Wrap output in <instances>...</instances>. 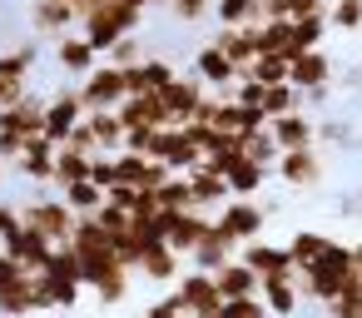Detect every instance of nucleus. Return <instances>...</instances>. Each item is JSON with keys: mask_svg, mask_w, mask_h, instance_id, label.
<instances>
[{"mask_svg": "<svg viewBox=\"0 0 362 318\" xmlns=\"http://www.w3.org/2000/svg\"><path fill=\"white\" fill-rule=\"evenodd\" d=\"M347 278H352V244H337V239H327V249H322L308 268L293 273L298 293H303V298H317V303H327Z\"/></svg>", "mask_w": 362, "mask_h": 318, "instance_id": "1", "label": "nucleus"}, {"mask_svg": "<svg viewBox=\"0 0 362 318\" xmlns=\"http://www.w3.org/2000/svg\"><path fill=\"white\" fill-rule=\"evenodd\" d=\"M139 25H144V11L124 6V0H110V6H100L95 16L80 21V35L90 40L95 55H110V45L124 40V35H139Z\"/></svg>", "mask_w": 362, "mask_h": 318, "instance_id": "2", "label": "nucleus"}, {"mask_svg": "<svg viewBox=\"0 0 362 318\" xmlns=\"http://www.w3.org/2000/svg\"><path fill=\"white\" fill-rule=\"evenodd\" d=\"M21 224L35 229V234H45L55 249L70 244V234H75V214H70V204H65L60 194H35V199H25V204H21Z\"/></svg>", "mask_w": 362, "mask_h": 318, "instance_id": "3", "label": "nucleus"}, {"mask_svg": "<svg viewBox=\"0 0 362 318\" xmlns=\"http://www.w3.org/2000/svg\"><path fill=\"white\" fill-rule=\"evenodd\" d=\"M40 283H45V293H50V308H75V303H80L85 283H80V259H75L70 244H60V249L50 254V263L40 268Z\"/></svg>", "mask_w": 362, "mask_h": 318, "instance_id": "4", "label": "nucleus"}, {"mask_svg": "<svg viewBox=\"0 0 362 318\" xmlns=\"http://www.w3.org/2000/svg\"><path fill=\"white\" fill-rule=\"evenodd\" d=\"M214 224V214H204V209H184V214H174V209H159L154 214V234L179 254V259H189L194 254V244L204 239V229Z\"/></svg>", "mask_w": 362, "mask_h": 318, "instance_id": "5", "label": "nucleus"}, {"mask_svg": "<svg viewBox=\"0 0 362 318\" xmlns=\"http://www.w3.org/2000/svg\"><path fill=\"white\" fill-rule=\"evenodd\" d=\"M169 293H174V303H179L184 318H218V308H223V298L214 288V273H204V268L179 273V283Z\"/></svg>", "mask_w": 362, "mask_h": 318, "instance_id": "6", "label": "nucleus"}, {"mask_svg": "<svg viewBox=\"0 0 362 318\" xmlns=\"http://www.w3.org/2000/svg\"><path fill=\"white\" fill-rule=\"evenodd\" d=\"M80 105H85V115H95V110H119L129 95H124V70H115L110 60H100L80 85Z\"/></svg>", "mask_w": 362, "mask_h": 318, "instance_id": "7", "label": "nucleus"}, {"mask_svg": "<svg viewBox=\"0 0 362 318\" xmlns=\"http://www.w3.org/2000/svg\"><path fill=\"white\" fill-rule=\"evenodd\" d=\"M85 120V105H80V90L75 85H60L55 95H45V125H40V135L60 149L65 140H70V130Z\"/></svg>", "mask_w": 362, "mask_h": 318, "instance_id": "8", "label": "nucleus"}, {"mask_svg": "<svg viewBox=\"0 0 362 318\" xmlns=\"http://www.w3.org/2000/svg\"><path fill=\"white\" fill-rule=\"evenodd\" d=\"M214 224L243 249V244H253V239H263V224H268V214H263V204L258 199H228L218 214H214Z\"/></svg>", "mask_w": 362, "mask_h": 318, "instance_id": "9", "label": "nucleus"}, {"mask_svg": "<svg viewBox=\"0 0 362 318\" xmlns=\"http://www.w3.org/2000/svg\"><path fill=\"white\" fill-rule=\"evenodd\" d=\"M149 159H159L169 174H189V169H199V164H204V154L184 140V130H179V125L154 130V140H149Z\"/></svg>", "mask_w": 362, "mask_h": 318, "instance_id": "10", "label": "nucleus"}, {"mask_svg": "<svg viewBox=\"0 0 362 318\" xmlns=\"http://www.w3.org/2000/svg\"><path fill=\"white\" fill-rule=\"evenodd\" d=\"M0 254H6V259H16L25 273H40L45 263H50V254H55V244L45 239V234H35V229H16V234H6V239H0Z\"/></svg>", "mask_w": 362, "mask_h": 318, "instance_id": "11", "label": "nucleus"}, {"mask_svg": "<svg viewBox=\"0 0 362 318\" xmlns=\"http://www.w3.org/2000/svg\"><path fill=\"white\" fill-rule=\"evenodd\" d=\"M40 125H45V95H35V90H25L16 105L0 110V135L35 140V135H40Z\"/></svg>", "mask_w": 362, "mask_h": 318, "instance_id": "12", "label": "nucleus"}, {"mask_svg": "<svg viewBox=\"0 0 362 318\" xmlns=\"http://www.w3.org/2000/svg\"><path fill=\"white\" fill-rule=\"evenodd\" d=\"M159 100L169 105V120H174V125H184V120H194V115H199V105L209 100V85H204L199 75H174V80L159 90Z\"/></svg>", "mask_w": 362, "mask_h": 318, "instance_id": "13", "label": "nucleus"}, {"mask_svg": "<svg viewBox=\"0 0 362 318\" xmlns=\"http://www.w3.org/2000/svg\"><path fill=\"white\" fill-rule=\"evenodd\" d=\"M278 174H283V184H293V189H317L322 174H327V159L317 154V144H313V149H283V154H278Z\"/></svg>", "mask_w": 362, "mask_h": 318, "instance_id": "14", "label": "nucleus"}, {"mask_svg": "<svg viewBox=\"0 0 362 318\" xmlns=\"http://www.w3.org/2000/svg\"><path fill=\"white\" fill-rule=\"evenodd\" d=\"M327 80H332V55L317 45V50H303V55H293L288 60V85L298 90V95H308V90H327Z\"/></svg>", "mask_w": 362, "mask_h": 318, "instance_id": "15", "label": "nucleus"}, {"mask_svg": "<svg viewBox=\"0 0 362 318\" xmlns=\"http://www.w3.org/2000/svg\"><path fill=\"white\" fill-rule=\"evenodd\" d=\"M25 21H30L35 40H60V35H70V25H80L75 11L60 6V0H30V6H25Z\"/></svg>", "mask_w": 362, "mask_h": 318, "instance_id": "16", "label": "nucleus"}, {"mask_svg": "<svg viewBox=\"0 0 362 318\" xmlns=\"http://www.w3.org/2000/svg\"><path fill=\"white\" fill-rule=\"evenodd\" d=\"M194 75H199V80H204V85L214 90V95H218V90H233V85L243 80V75L233 70V60H228V55H223L218 45H209V40H204V45L194 50Z\"/></svg>", "mask_w": 362, "mask_h": 318, "instance_id": "17", "label": "nucleus"}, {"mask_svg": "<svg viewBox=\"0 0 362 318\" xmlns=\"http://www.w3.org/2000/svg\"><path fill=\"white\" fill-rule=\"evenodd\" d=\"M268 135H273L278 154H283V149H313V144H317V120H313L308 110H293V115H283V120H268Z\"/></svg>", "mask_w": 362, "mask_h": 318, "instance_id": "18", "label": "nucleus"}, {"mask_svg": "<svg viewBox=\"0 0 362 318\" xmlns=\"http://www.w3.org/2000/svg\"><path fill=\"white\" fill-rule=\"evenodd\" d=\"M209 45H218V50L233 60V70L243 75V70L258 60V25H218V35H214Z\"/></svg>", "mask_w": 362, "mask_h": 318, "instance_id": "19", "label": "nucleus"}, {"mask_svg": "<svg viewBox=\"0 0 362 318\" xmlns=\"http://www.w3.org/2000/svg\"><path fill=\"white\" fill-rule=\"evenodd\" d=\"M174 75H179V70H174L169 60L144 55L139 65H129V70H124V95H159V90H164Z\"/></svg>", "mask_w": 362, "mask_h": 318, "instance_id": "20", "label": "nucleus"}, {"mask_svg": "<svg viewBox=\"0 0 362 318\" xmlns=\"http://www.w3.org/2000/svg\"><path fill=\"white\" fill-rule=\"evenodd\" d=\"M115 115H119L124 130H139V125H144V130H164V125H174V120H169V105H164L159 95H129Z\"/></svg>", "mask_w": 362, "mask_h": 318, "instance_id": "21", "label": "nucleus"}, {"mask_svg": "<svg viewBox=\"0 0 362 318\" xmlns=\"http://www.w3.org/2000/svg\"><path fill=\"white\" fill-rule=\"evenodd\" d=\"M11 169H21V179H30V184H55V144L45 135L25 140V149H21V159Z\"/></svg>", "mask_w": 362, "mask_h": 318, "instance_id": "22", "label": "nucleus"}, {"mask_svg": "<svg viewBox=\"0 0 362 318\" xmlns=\"http://www.w3.org/2000/svg\"><path fill=\"white\" fill-rule=\"evenodd\" d=\"M293 273H298V268H293ZM293 273H278V278H258V298H263L268 318H298V303H303V293H298Z\"/></svg>", "mask_w": 362, "mask_h": 318, "instance_id": "23", "label": "nucleus"}, {"mask_svg": "<svg viewBox=\"0 0 362 318\" xmlns=\"http://www.w3.org/2000/svg\"><path fill=\"white\" fill-rule=\"evenodd\" d=\"M95 65H100V55L90 50V40H85V35H60V40H55V70H60V75L85 80Z\"/></svg>", "mask_w": 362, "mask_h": 318, "instance_id": "24", "label": "nucleus"}, {"mask_svg": "<svg viewBox=\"0 0 362 318\" xmlns=\"http://www.w3.org/2000/svg\"><path fill=\"white\" fill-rule=\"evenodd\" d=\"M228 259H238V244H233L218 224H209V229H204V239L194 244L189 263H194V268H204V273H214V268H223Z\"/></svg>", "mask_w": 362, "mask_h": 318, "instance_id": "25", "label": "nucleus"}, {"mask_svg": "<svg viewBox=\"0 0 362 318\" xmlns=\"http://www.w3.org/2000/svg\"><path fill=\"white\" fill-rule=\"evenodd\" d=\"M238 259L258 273V278H278V273H293V259H288V249L283 244H268V239H253V244H243L238 249Z\"/></svg>", "mask_w": 362, "mask_h": 318, "instance_id": "26", "label": "nucleus"}, {"mask_svg": "<svg viewBox=\"0 0 362 318\" xmlns=\"http://www.w3.org/2000/svg\"><path fill=\"white\" fill-rule=\"evenodd\" d=\"M139 278H149V283H179V273H184V259L164 244V239H154L149 249H144V259H139V268H134Z\"/></svg>", "mask_w": 362, "mask_h": 318, "instance_id": "27", "label": "nucleus"}, {"mask_svg": "<svg viewBox=\"0 0 362 318\" xmlns=\"http://www.w3.org/2000/svg\"><path fill=\"white\" fill-rule=\"evenodd\" d=\"M189 194H194V204L204 209V214H218L233 194H228V184H223V174H214V169H189Z\"/></svg>", "mask_w": 362, "mask_h": 318, "instance_id": "28", "label": "nucleus"}, {"mask_svg": "<svg viewBox=\"0 0 362 318\" xmlns=\"http://www.w3.org/2000/svg\"><path fill=\"white\" fill-rule=\"evenodd\" d=\"M214 288H218L223 303H228V298H253V293H258V273H253L243 259H228L223 268H214Z\"/></svg>", "mask_w": 362, "mask_h": 318, "instance_id": "29", "label": "nucleus"}, {"mask_svg": "<svg viewBox=\"0 0 362 318\" xmlns=\"http://www.w3.org/2000/svg\"><path fill=\"white\" fill-rule=\"evenodd\" d=\"M85 125H90L100 154H119V149H124V125H119L115 110H95V115H85Z\"/></svg>", "mask_w": 362, "mask_h": 318, "instance_id": "30", "label": "nucleus"}, {"mask_svg": "<svg viewBox=\"0 0 362 318\" xmlns=\"http://www.w3.org/2000/svg\"><path fill=\"white\" fill-rule=\"evenodd\" d=\"M258 55H283V60H293V55H298V45H293V21H268V25H258Z\"/></svg>", "mask_w": 362, "mask_h": 318, "instance_id": "31", "label": "nucleus"}, {"mask_svg": "<svg viewBox=\"0 0 362 318\" xmlns=\"http://www.w3.org/2000/svg\"><path fill=\"white\" fill-rule=\"evenodd\" d=\"M129 283H134V268H124V263H110V268H105V273H100L90 288L100 293V303H110V308H115V303H124V298H129Z\"/></svg>", "mask_w": 362, "mask_h": 318, "instance_id": "32", "label": "nucleus"}, {"mask_svg": "<svg viewBox=\"0 0 362 318\" xmlns=\"http://www.w3.org/2000/svg\"><path fill=\"white\" fill-rule=\"evenodd\" d=\"M263 179H268V169H258L253 159H238V164L223 174V184H228V194H233V199H253V194L263 189Z\"/></svg>", "mask_w": 362, "mask_h": 318, "instance_id": "33", "label": "nucleus"}, {"mask_svg": "<svg viewBox=\"0 0 362 318\" xmlns=\"http://www.w3.org/2000/svg\"><path fill=\"white\" fill-rule=\"evenodd\" d=\"M288 259H293V268H308L322 249H327V234H317V229H298V234H288Z\"/></svg>", "mask_w": 362, "mask_h": 318, "instance_id": "34", "label": "nucleus"}, {"mask_svg": "<svg viewBox=\"0 0 362 318\" xmlns=\"http://www.w3.org/2000/svg\"><path fill=\"white\" fill-rule=\"evenodd\" d=\"M154 204H159V209H174V214L199 209V204H194V194H189V174H169V179L154 189Z\"/></svg>", "mask_w": 362, "mask_h": 318, "instance_id": "35", "label": "nucleus"}, {"mask_svg": "<svg viewBox=\"0 0 362 318\" xmlns=\"http://www.w3.org/2000/svg\"><path fill=\"white\" fill-rule=\"evenodd\" d=\"M60 199H65V204H70V214L80 219V214H100L105 189H100V184H90V179H80V184H70V189H60Z\"/></svg>", "mask_w": 362, "mask_h": 318, "instance_id": "36", "label": "nucleus"}, {"mask_svg": "<svg viewBox=\"0 0 362 318\" xmlns=\"http://www.w3.org/2000/svg\"><path fill=\"white\" fill-rule=\"evenodd\" d=\"M293 110H303V95H298L293 85H263V115H268V120H283V115H293Z\"/></svg>", "mask_w": 362, "mask_h": 318, "instance_id": "37", "label": "nucleus"}, {"mask_svg": "<svg viewBox=\"0 0 362 318\" xmlns=\"http://www.w3.org/2000/svg\"><path fill=\"white\" fill-rule=\"evenodd\" d=\"M80 179H90V159L75 149H55V189H70Z\"/></svg>", "mask_w": 362, "mask_h": 318, "instance_id": "38", "label": "nucleus"}, {"mask_svg": "<svg viewBox=\"0 0 362 318\" xmlns=\"http://www.w3.org/2000/svg\"><path fill=\"white\" fill-rule=\"evenodd\" d=\"M243 80H258V85H288V60H283V55H258V60L243 70Z\"/></svg>", "mask_w": 362, "mask_h": 318, "instance_id": "39", "label": "nucleus"}, {"mask_svg": "<svg viewBox=\"0 0 362 318\" xmlns=\"http://www.w3.org/2000/svg\"><path fill=\"white\" fill-rule=\"evenodd\" d=\"M243 159H253L258 169H268V164H278V144H273V135H268V125H263V130H253V135H243Z\"/></svg>", "mask_w": 362, "mask_h": 318, "instance_id": "40", "label": "nucleus"}, {"mask_svg": "<svg viewBox=\"0 0 362 318\" xmlns=\"http://www.w3.org/2000/svg\"><path fill=\"white\" fill-rule=\"evenodd\" d=\"M322 35H327V16L293 21V45H298V55H303V50H317V45H322Z\"/></svg>", "mask_w": 362, "mask_h": 318, "instance_id": "41", "label": "nucleus"}, {"mask_svg": "<svg viewBox=\"0 0 362 318\" xmlns=\"http://www.w3.org/2000/svg\"><path fill=\"white\" fill-rule=\"evenodd\" d=\"M327 30H362V0H332L327 6Z\"/></svg>", "mask_w": 362, "mask_h": 318, "instance_id": "42", "label": "nucleus"}, {"mask_svg": "<svg viewBox=\"0 0 362 318\" xmlns=\"http://www.w3.org/2000/svg\"><path fill=\"white\" fill-rule=\"evenodd\" d=\"M253 11H258V0H214L218 25H253Z\"/></svg>", "mask_w": 362, "mask_h": 318, "instance_id": "43", "label": "nucleus"}, {"mask_svg": "<svg viewBox=\"0 0 362 318\" xmlns=\"http://www.w3.org/2000/svg\"><path fill=\"white\" fill-rule=\"evenodd\" d=\"M144 55H149V50H144V40H139V35H124V40H115V45H110V65H115V70H129V65H139Z\"/></svg>", "mask_w": 362, "mask_h": 318, "instance_id": "44", "label": "nucleus"}, {"mask_svg": "<svg viewBox=\"0 0 362 318\" xmlns=\"http://www.w3.org/2000/svg\"><path fill=\"white\" fill-rule=\"evenodd\" d=\"M179 130H184V140H189V144H194V149H199V154H209V149H214V144H218V140H223V135H218V130H214V125H204V120H184V125H179Z\"/></svg>", "mask_w": 362, "mask_h": 318, "instance_id": "45", "label": "nucleus"}, {"mask_svg": "<svg viewBox=\"0 0 362 318\" xmlns=\"http://www.w3.org/2000/svg\"><path fill=\"white\" fill-rule=\"evenodd\" d=\"M169 16H174V21H184V25H199V21H209V16H214V0H174Z\"/></svg>", "mask_w": 362, "mask_h": 318, "instance_id": "46", "label": "nucleus"}, {"mask_svg": "<svg viewBox=\"0 0 362 318\" xmlns=\"http://www.w3.org/2000/svg\"><path fill=\"white\" fill-rule=\"evenodd\" d=\"M95 219H100V229H105L110 239H115V234H124V229L134 224V219H129V209H119V204H110V199L100 204V214H95Z\"/></svg>", "mask_w": 362, "mask_h": 318, "instance_id": "47", "label": "nucleus"}, {"mask_svg": "<svg viewBox=\"0 0 362 318\" xmlns=\"http://www.w3.org/2000/svg\"><path fill=\"white\" fill-rule=\"evenodd\" d=\"M218 318H268V308H263V298L253 293V298H228V303L218 308Z\"/></svg>", "mask_w": 362, "mask_h": 318, "instance_id": "48", "label": "nucleus"}, {"mask_svg": "<svg viewBox=\"0 0 362 318\" xmlns=\"http://www.w3.org/2000/svg\"><path fill=\"white\" fill-rule=\"evenodd\" d=\"M90 184H100L105 194L119 184V174H115V154H95V159H90Z\"/></svg>", "mask_w": 362, "mask_h": 318, "instance_id": "49", "label": "nucleus"}, {"mask_svg": "<svg viewBox=\"0 0 362 318\" xmlns=\"http://www.w3.org/2000/svg\"><path fill=\"white\" fill-rule=\"evenodd\" d=\"M60 149H75V154H85V159H95V154H100V144H95V135H90V125H85V120L70 130V140H65Z\"/></svg>", "mask_w": 362, "mask_h": 318, "instance_id": "50", "label": "nucleus"}, {"mask_svg": "<svg viewBox=\"0 0 362 318\" xmlns=\"http://www.w3.org/2000/svg\"><path fill=\"white\" fill-rule=\"evenodd\" d=\"M332 0H288V21H308V16H327Z\"/></svg>", "mask_w": 362, "mask_h": 318, "instance_id": "51", "label": "nucleus"}, {"mask_svg": "<svg viewBox=\"0 0 362 318\" xmlns=\"http://www.w3.org/2000/svg\"><path fill=\"white\" fill-rule=\"evenodd\" d=\"M21 229V199L11 204V199H0V239H6V234H16Z\"/></svg>", "mask_w": 362, "mask_h": 318, "instance_id": "52", "label": "nucleus"}, {"mask_svg": "<svg viewBox=\"0 0 362 318\" xmlns=\"http://www.w3.org/2000/svg\"><path fill=\"white\" fill-rule=\"evenodd\" d=\"M144 318H184V313H179V303H174V293H164L159 303H149V308H144Z\"/></svg>", "mask_w": 362, "mask_h": 318, "instance_id": "53", "label": "nucleus"}, {"mask_svg": "<svg viewBox=\"0 0 362 318\" xmlns=\"http://www.w3.org/2000/svg\"><path fill=\"white\" fill-rule=\"evenodd\" d=\"M317 140H332V144H352V130L332 120V125H317Z\"/></svg>", "mask_w": 362, "mask_h": 318, "instance_id": "54", "label": "nucleus"}, {"mask_svg": "<svg viewBox=\"0 0 362 318\" xmlns=\"http://www.w3.org/2000/svg\"><path fill=\"white\" fill-rule=\"evenodd\" d=\"M21 273H25V268H21L16 259H6V254H0V288H6V283H16Z\"/></svg>", "mask_w": 362, "mask_h": 318, "instance_id": "55", "label": "nucleus"}, {"mask_svg": "<svg viewBox=\"0 0 362 318\" xmlns=\"http://www.w3.org/2000/svg\"><path fill=\"white\" fill-rule=\"evenodd\" d=\"M352 273L362 278V244H352Z\"/></svg>", "mask_w": 362, "mask_h": 318, "instance_id": "56", "label": "nucleus"}, {"mask_svg": "<svg viewBox=\"0 0 362 318\" xmlns=\"http://www.w3.org/2000/svg\"><path fill=\"white\" fill-rule=\"evenodd\" d=\"M347 85H362V65H357V70H352V75H347Z\"/></svg>", "mask_w": 362, "mask_h": 318, "instance_id": "57", "label": "nucleus"}, {"mask_svg": "<svg viewBox=\"0 0 362 318\" xmlns=\"http://www.w3.org/2000/svg\"><path fill=\"white\" fill-rule=\"evenodd\" d=\"M154 6H164V11H169V6H174V0H149V11H154Z\"/></svg>", "mask_w": 362, "mask_h": 318, "instance_id": "58", "label": "nucleus"}, {"mask_svg": "<svg viewBox=\"0 0 362 318\" xmlns=\"http://www.w3.org/2000/svg\"><path fill=\"white\" fill-rule=\"evenodd\" d=\"M6 174H11V164H6V159H0V184H6Z\"/></svg>", "mask_w": 362, "mask_h": 318, "instance_id": "59", "label": "nucleus"}, {"mask_svg": "<svg viewBox=\"0 0 362 318\" xmlns=\"http://www.w3.org/2000/svg\"><path fill=\"white\" fill-rule=\"evenodd\" d=\"M60 6H70V11H75V0H60Z\"/></svg>", "mask_w": 362, "mask_h": 318, "instance_id": "60", "label": "nucleus"}]
</instances>
